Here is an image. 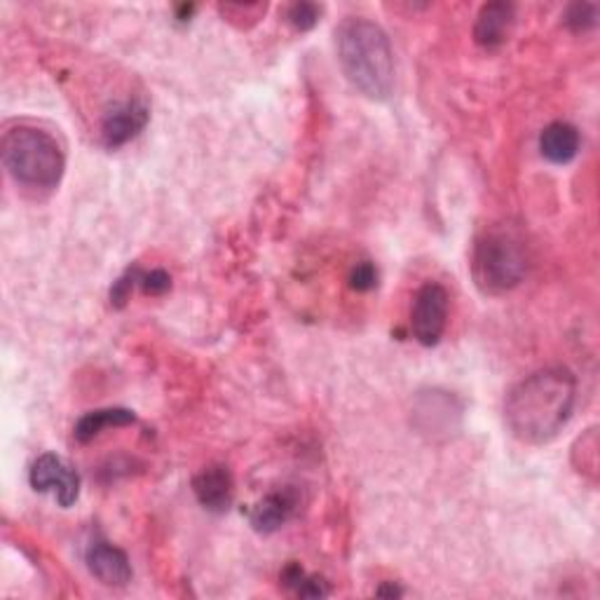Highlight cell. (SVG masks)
Returning a JSON list of instances; mask_svg holds the SVG:
<instances>
[{
  "label": "cell",
  "mask_w": 600,
  "mask_h": 600,
  "mask_svg": "<svg viewBox=\"0 0 600 600\" xmlns=\"http://www.w3.org/2000/svg\"><path fill=\"white\" fill-rule=\"evenodd\" d=\"M577 380L563 366H549L509 390L505 422L519 442L541 446L553 442L573 416Z\"/></svg>",
  "instance_id": "obj_1"
},
{
  "label": "cell",
  "mask_w": 600,
  "mask_h": 600,
  "mask_svg": "<svg viewBox=\"0 0 600 600\" xmlns=\"http://www.w3.org/2000/svg\"><path fill=\"white\" fill-rule=\"evenodd\" d=\"M339 62L349 85L371 101H385L394 87V54L387 34L363 17H347L335 28Z\"/></svg>",
  "instance_id": "obj_2"
},
{
  "label": "cell",
  "mask_w": 600,
  "mask_h": 600,
  "mask_svg": "<svg viewBox=\"0 0 600 600\" xmlns=\"http://www.w3.org/2000/svg\"><path fill=\"white\" fill-rule=\"evenodd\" d=\"M3 165L14 183L31 190H54L64 177L66 157L48 131L22 125L5 131Z\"/></svg>",
  "instance_id": "obj_3"
},
{
  "label": "cell",
  "mask_w": 600,
  "mask_h": 600,
  "mask_svg": "<svg viewBox=\"0 0 600 600\" xmlns=\"http://www.w3.org/2000/svg\"><path fill=\"white\" fill-rule=\"evenodd\" d=\"M528 272L523 242L507 228H490L474 244L472 277L481 294L502 296L516 289Z\"/></svg>",
  "instance_id": "obj_4"
},
{
  "label": "cell",
  "mask_w": 600,
  "mask_h": 600,
  "mask_svg": "<svg viewBox=\"0 0 600 600\" xmlns=\"http://www.w3.org/2000/svg\"><path fill=\"white\" fill-rule=\"evenodd\" d=\"M448 291L442 284L427 282L418 289L411 307V333L420 345L434 347L442 341L448 324Z\"/></svg>",
  "instance_id": "obj_5"
},
{
  "label": "cell",
  "mask_w": 600,
  "mask_h": 600,
  "mask_svg": "<svg viewBox=\"0 0 600 600\" xmlns=\"http://www.w3.org/2000/svg\"><path fill=\"white\" fill-rule=\"evenodd\" d=\"M28 483H31V488L38 493H54L56 502L64 509L78 502L80 476L60 456H54V452H42L31 464Z\"/></svg>",
  "instance_id": "obj_6"
},
{
  "label": "cell",
  "mask_w": 600,
  "mask_h": 600,
  "mask_svg": "<svg viewBox=\"0 0 600 600\" xmlns=\"http://www.w3.org/2000/svg\"><path fill=\"white\" fill-rule=\"evenodd\" d=\"M87 570L106 587H125L131 579V565L127 553L118 547H113L104 537H92L85 549Z\"/></svg>",
  "instance_id": "obj_7"
},
{
  "label": "cell",
  "mask_w": 600,
  "mask_h": 600,
  "mask_svg": "<svg viewBox=\"0 0 600 600\" xmlns=\"http://www.w3.org/2000/svg\"><path fill=\"white\" fill-rule=\"evenodd\" d=\"M149 123V106L143 101H125L115 106L101 125V141L106 149H120L127 141L135 139Z\"/></svg>",
  "instance_id": "obj_8"
},
{
  "label": "cell",
  "mask_w": 600,
  "mask_h": 600,
  "mask_svg": "<svg viewBox=\"0 0 600 600\" xmlns=\"http://www.w3.org/2000/svg\"><path fill=\"white\" fill-rule=\"evenodd\" d=\"M193 493L204 509L214 511V514H224V511L230 509L232 497H235V481H232L228 467L212 464L195 474Z\"/></svg>",
  "instance_id": "obj_9"
},
{
  "label": "cell",
  "mask_w": 600,
  "mask_h": 600,
  "mask_svg": "<svg viewBox=\"0 0 600 600\" xmlns=\"http://www.w3.org/2000/svg\"><path fill=\"white\" fill-rule=\"evenodd\" d=\"M298 509V493L294 488H282L263 497L258 505L248 511V521H252L254 531L270 535L282 528V525L294 516Z\"/></svg>",
  "instance_id": "obj_10"
},
{
  "label": "cell",
  "mask_w": 600,
  "mask_h": 600,
  "mask_svg": "<svg viewBox=\"0 0 600 600\" xmlns=\"http://www.w3.org/2000/svg\"><path fill=\"white\" fill-rule=\"evenodd\" d=\"M511 26H514V5L509 3H488L483 5L476 24H474V40L481 48L495 50L507 40Z\"/></svg>",
  "instance_id": "obj_11"
},
{
  "label": "cell",
  "mask_w": 600,
  "mask_h": 600,
  "mask_svg": "<svg viewBox=\"0 0 600 600\" xmlns=\"http://www.w3.org/2000/svg\"><path fill=\"white\" fill-rule=\"evenodd\" d=\"M418 404L434 411V418H427L418 424L420 432L436 436V434H450L452 430H458L462 408L456 401V397H450L448 392L432 390L427 394H422V397H418Z\"/></svg>",
  "instance_id": "obj_12"
},
{
  "label": "cell",
  "mask_w": 600,
  "mask_h": 600,
  "mask_svg": "<svg viewBox=\"0 0 600 600\" xmlns=\"http://www.w3.org/2000/svg\"><path fill=\"white\" fill-rule=\"evenodd\" d=\"M579 131L570 123H551L539 135V151L553 165L573 163L579 153Z\"/></svg>",
  "instance_id": "obj_13"
},
{
  "label": "cell",
  "mask_w": 600,
  "mask_h": 600,
  "mask_svg": "<svg viewBox=\"0 0 600 600\" xmlns=\"http://www.w3.org/2000/svg\"><path fill=\"white\" fill-rule=\"evenodd\" d=\"M137 416L127 411V408H101V411H92L82 416L76 422V430H73V436L80 444H90L92 438H97L104 430L111 427H127V424H135Z\"/></svg>",
  "instance_id": "obj_14"
},
{
  "label": "cell",
  "mask_w": 600,
  "mask_h": 600,
  "mask_svg": "<svg viewBox=\"0 0 600 600\" xmlns=\"http://www.w3.org/2000/svg\"><path fill=\"white\" fill-rule=\"evenodd\" d=\"M141 275H143V270L139 266H131L123 277H118V280L113 282V286H111V303L115 307H125V303L131 296V291H135L137 284H141Z\"/></svg>",
  "instance_id": "obj_15"
},
{
  "label": "cell",
  "mask_w": 600,
  "mask_h": 600,
  "mask_svg": "<svg viewBox=\"0 0 600 600\" xmlns=\"http://www.w3.org/2000/svg\"><path fill=\"white\" fill-rule=\"evenodd\" d=\"M598 10L591 3H575L570 5L565 12V24L573 28V31H589L596 26Z\"/></svg>",
  "instance_id": "obj_16"
},
{
  "label": "cell",
  "mask_w": 600,
  "mask_h": 600,
  "mask_svg": "<svg viewBox=\"0 0 600 600\" xmlns=\"http://www.w3.org/2000/svg\"><path fill=\"white\" fill-rule=\"evenodd\" d=\"M321 17V8L315 3H296L289 8V22L298 31H310V28L317 26Z\"/></svg>",
  "instance_id": "obj_17"
},
{
  "label": "cell",
  "mask_w": 600,
  "mask_h": 600,
  "mask_svg": "<svg viewBox=\"0 0 600 600\" xmlns=\"http://www.w3.org/2000/svg\"><path fill=\"white\" fill-rule=\"evenodd\" d=\"M349 286L359 294H366V291H373L378 286V268L373 266L371 260H361L349 272Z\"/></svg>",
  "instance_id": "obj_18"
},
{
  "label": "cell",
  "mask_w": 600,
  "mask_h": 600,
  "mask_svg": "<svg viewBox=\"0 0 600 600\" xmlns=\"http://www.w3.org/2000/svg\"><path fill=\"white\" fill-rule=\"evenodd\" d=\"M143 294L149 296H163L171 289V277L165 270H151L141 275V284Z\"/></svg>",
  "instance_id": "obj_19"
},
{
  "label": "cell",
  "mask_w": 600,
  "mask_h": 600,
  "mask_svg": "<svg viewBox=\"0 0 600 600\" xmlns=\"http://www.w3.org/2000/svg\"><path fill=\"white\" fill-rule=\"evenodd\" d=\"M296 593L301 598H324L329 596V587H327V582L324 579H319V577H303V582L298 584V589Z\"/></svg>",
  "instance_id": "obj_20"
},
{
  "label": "cell",
  "mask_w": 600,
  "mask_h": 600,
  "mask_svg": "<svg viewBox=\"0 0 600 600\" xmlns=\"http://www.w3.org/2000/svg\"><path fill=\"white\" fill-rule=\"evenodd\" d=\"M378 596H401V589L390 587V589H378Z\"/></svg>",
  "instance_id": "obj_21"
}]
</instances>
